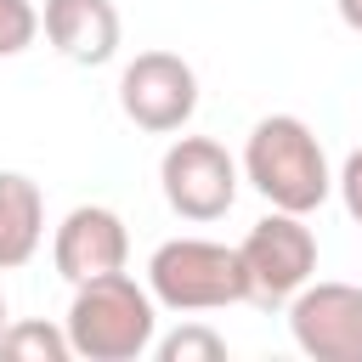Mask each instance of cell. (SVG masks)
<instances>
[{
	"label": "cell",
	"instance_id": "cell-1",
	"mask_svg": "<svg viewBox=\"0 0 362 362\" xmlns=\"http://www.w3.org/2000/svg\"><path fill=\"white\" fill-rule=\"evenodd\" d=\"M74 356L85 362H136L158 339V300L130 272H107L90 283H74V305L62 317Z\"/></svg>",
	"mask_w": 362,
	"mask_h": 362
},
{
	"label": "cell",
	"instance_id": "cell-2",
	"mask_svg": "<svg viewBox=\"0 0 362 362\" xmlns=\"http://www.w3.org/2000/svg\"><path fill=\"white\" fill-rule=\"evenodd\" d=\"M243 181H249L272 209H294V215H311V209L334 192L328 153H322V141L311 136V124L294 119V113H272V119H260V124L249 130Z\"/></svg>",
	"mask_w": 362,
	"mask_h": 362
},
{
	"label": "cell",
	"instance_id": "cell-3",
	"mask_svg": "<svg viewBox=\"0 0 362 362\" xmlns=\"http://www.w3.org/2000/svg\"><path fill=\"white\" fill-rule=\"evenodd\" d=\"M147 288L164 311H221L249 300V272L243 255L209 238H170L147 260Z\"/></svg>",
	"mask_w": 362,
	"mask_h": 362
},
{
	"label": "cell",
	"instance_id": "cell-4",
	"mask_svg": "<svg viewBox=\"0 0 362 362\" xmlns=\"http://www.w3.org/2000/svg\"><path fill=\"white\" fill-rule=\"evenodd\" d=\"M238 255H243L255 305H288L317 272V238H311L305 215H294V209L260 215L249 226V238L238 243Z\"/></svg>",
	"mask_w": 362,
	"mask_h": 362
},
{
	"label": "cell",
	"instance_id": "cell-5",
	"mask_svg": "<svg viewBox=\"0 0 362 362\" xmlns=\"http://www.w3.org/2000/svg\"><path fill=\"white\" fill-rule=\"evenodd\" d=\"M238 158L209 141V136H181L164 147L158 158V187H164V204L181 215V221H221L232 204H238Z\"/></svg>",
	"mask_w": 362,
	"mask_h": 362
},
{
	"label": "cell",
	"instance_id": "cell-6",
	"mask_svg": "<svg viewBox=\"0 0 362 362\" xmlns=\"http://www.w3.org/2000/svg\"><path fill=\"white\" fill-rule=\"evenodd\" d=\"M119 107L147 136L181 130L198 113V74H192V62L175 57V51H141L119 74Z\"/></svg>",
	"mask_w": 362,
	"mask_h": 362
},
{
	"label": "cell",
	"instance_id": "cell-7",
	"mask_svg": "<svg viewBox=\"0 0 362 362\" xmlns=\"http://www.w3.org/2000/svg\"><path fill=\"white\" fill-rule=\"evenodd\" d=\"M288 334L311 362H362V288L305 283L288 300Z\"/></svg>",
	"mask_w": 362,
	"mask_h": 362
},
{
	"label": "cell",
	"instance_id": "cell-8",
	"mask_svg": "<svg viewBox=\"0 0 362 362\" xmlns=\"http://www.w3.org/2000/svg\"><path fill=\"white\" fill-rule=\"evenodd\" d=\"M51 260L68 283H90L107 272H124L130 260V232L107 204H79L62 215L57 238H51Z\"/></svg>",
	"mask_w": 362,
	"mask_h": 362
},
{
	"label": "cell",
	"instance_id": "cell-9",
	"mask_svg": "<svg viewBox=\"0 0 362 362\" xmlns=\"http://www.w3.org/2000/svg\"><path fill=\"white\" fill-rule=\"evenodd\" d=\"M40 28H45V40H51L68 62H79V68L113 62V57H119V34H124L113 0H45Z\"/></svg>",
	"mask_w": 362,
	"mask_h": 362
},
{
	"label": "cell",
	"instance_id": "cell-10",
	"mask_svg": "<svg viewBox=\"0 0 362 362\" xmlns=\"http://www.w3.org/2000/svg\"><path fill=\"white\" fill-rule=\"evenodd\" d=\"M45 238V198L23 170H0V272L34 260Z\"/></svg>",
	"mask_w": 362,
	"mask_h": 362
},
{
	"label": "cell",
	"instance_id": "cell-11",
	"mask_svg": "<svg viewBox=\"0 0 362 362\" xmlns=\"http://www.w3.org/2000/svg\"><path fill=\"white\" fill-rule=\"evenodd\" d=\"M0 356L6 362H68L74 356V339L57 322H6Z\"/></svg>",
	"mask_w": 362,
	"mask_h": 362
},
{
	"label": "cell",
	"instance_id": "cell-12",
	"mask_svg": "<svg viewBox=\"0 0 362 362\" xmlns=\"http://www.w3.org/2000/svg\"><path fill=\"white\" fill-rule=\"evenodd\" d=\"M153 351H158V362H221L226 356V339L215 328H204V322H181L175 334L153 339Z\"/></svg>",
	"mask_w": 362,
	"mask_h": 362
},
{
	"label": "cell",
	"instance_id": "cell-13",
	"mask_svg": "<svg viewBox=\"0 0 362 362\" xmlns=\"http://www.w3.org/2000/svg\"><path fill=\"white\" fill-rule=\"evenodd\" d=\"M34 40H40L34 0H0V57H23Z\"/></svg>",
	"mask_w": 362,
	"mask_h": 362
},
{
	"label": "cell",
	"instance_id": "cell-14",
	"mask_svg": "<svg viewBox=\"0 0 362 362\" xmlns=\"http://www.w3.org/2000/svg\"><path fill=\"white\" fill-rule=\"evenodd\" d=\"M334 187H339V198H345V215L362 226V147L345 158V170L334 175Z\"/></svg>",
	"mask_w": 362,
	"mask_h": 362
},
{
	"label": "cell",
	"instance_id": "cell-15",
	"mask_svg": "<svg viewBox=\"0 0 362 362\" xmlns=\"http://www.w3.org/2000/svg\"><path fill=\"white\" fill-rule=\"evenodd\" d=\"M334 6H339V23L351 34H362V0H334Z\"/></svg>",
	"mask_w": 362,
	"mask_h": 362
},
{
	"label": "cell",
	"instance_id": "cell-16",
	"mask_svg": "<svg viewBox=\"0 0 362 362\" xmlns=\"http://www.w3.org/2000/svg\"><path fill=\"white\" fill-rule=\"evenodd\" d=\"M0 334H6V300H0Z\"/></svg>",
	"mask_w": 362,
	"mask_h": 362
}]
</instances>
